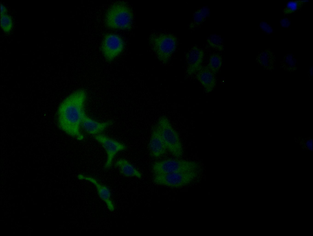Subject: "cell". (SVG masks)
Segmentation results:
<instances>
[{"label":"cell","mask_w":313,"mask_h":236,"mask_svg":"<svg viewBox=\"0 0 313 236\" xmlns=\"http://www.w3.org/2000/svg\"><path fill=\"white\" fill-rule=\"evenodd\" d=\"M86 99L87 93L84 90H77L62 101L57 111L59 128L79 140L84 138L80 128L82 119L86 114L84 108Z\"/></svg>","instance_id":"obj_1"},{"label":"cell","mask_w":313,"mask_h":236,"mask_svg":"<svg viewBox=\"0 0 313 236\" xmlns=\"http://www.w3.org/2000/svg\"><path fill=\"white\" fill-rule=\"evenodd\" d=\"M133 18L130 7L123 2H118L113 4L107 11L105 22L111 28L127 29L131 27Z\"/></svg>","instance_id":"obj_2"},{"label":"cell","mask_w":313,"mask_h":236,"mask_svg":"<svg viewBox=\"0 0 313 236\" xmlns=\"http://www.w3.org/2000/svg\"><path fill=\"white\" fill-rule=\"evenodd\" d=\"M149 41L158 59L163 64L167 63L176 49L175 38L169 34L154 33L150 36Z\"/></svg>","instance_id":"obj_3"},{"label":"cell","mask_w":313,"mask_h":236,"mask_svg":"<svg viewBox=\"0 0 313 236\" xmlns=\"http://www.w3.org/2000/svg\"><path fill=\"white\" fill-rule=\"evenodd\" d=\"M167 150L175 157H181L183 154V147L179 135L168 119L163 116L157 123Z\"/></svg>","instance_id":"obj_4"},{"label":"cell","mask_w":313,"mask_h":236,"mask_svg":"<svg viewBox=\"0 0 313 236\" xmlns=\"http://www.w3.org/2000/svg\"><path fill=\"white\" fill-rule=\"evenodd\" d=\"M199 165L194 161L179 159H167L158 161L153 165L154 175L175 172L198 170Z\"/></svg>","instance_id":"obj_5"},{"label":"cell","mask_w":313,"mask_h":236,"mask_svg":"<svg viewBox=\"0 0 313 236\" xmlns=\"http://www.w3.org/2000/svg\"><path fill=\"white\" fill-rule=\"evenodd\" d=\"M198 170L175 172L154 175L153 180L156 184L178 188L189 182L195 177Z\"/></svg>","instance_id":"obj_6"},{"label":"cell","mask_w":313,"mask_h":236,"mask_svg":"<svg viewBox=\"0 0 313 236\" xmlns=\"http://www.w3.org/2000/svg\"><path fill=\"white\" fill-rule=\"evenodd\" d=\"M94 139L99 143L105 149L107 155V159L104 168L108 169L111 166L113 160L119 152L126 149V145L108 137L101 134L95 135Z\"/></svg>","instance_id":"obj_7"},{"label":"cell","mask_w":313,"mask_h":236,"mask_svg":"<svg viewBox=\"0 0 313 236\" xmlns=\"http://www.w3.org/2000/svg\"><path fill=\"white\" fill-rule=\"evenodd\" d=\"M123 47V41L120 36L109 34L104 38L101 49L105 58L108 61H111L122 52Z\"/></svg>","instance_id":"obj_8"},{"label":"cell","mask_w":313,"mask_h":236,"mask_svg":"<svg viewBox=\"0 0 313 236\" xmlns=\"http://www.w3.org/2000/svg\"><path fill=\"white\" fill-rule=\"evenodd\" d=\"M204 57V51L199 46L195 45L192 47L186 55L188 75L195 74L201 69Z\"/></svg>","instance_id":"obj_9"},{"label":"cell","mask_w":313,"mask_h":236,"mask_svg":"<svg viewBox=\"0 0 313 236\" xmlns=\"http://www.w3.org/2000/svg\"><path fill=\"white\" fill-rule=\"evenodd\" d=\"M149 147L151 155L156 158L160 157L163 155L167 150L157 124L153 129Z\"/></svg>","instance_id":"obj_10"},{"label":"cell","mask_w":313,"mask_h":236,"mask_svg":"<svg viewBox=\"0 0 313 236\" xmlns=\"http://www.w3.org/2000/svg\"><path fill=\"white\" fill-rule=\"evenodd\" d=\"M77 178L79 180L88 181L94 185L100 197L105 203L108 209L111 212L114 211L115 207L111 200L110 192L107 187L102 185L91 177L79 174Z\"/></svg>","instance_id":"obj_11"},{"label":"cell","mask_w":313,"mask_h":236,"mask_svg":"<svg viewBox=\"0 0 313 236\" xmlns=\"http://www.w3.org/2000/svg\"><path fill=\"white\" fill-rule=\"evenodd\" d=\"M195 74L196 78L206 92H210L214 89L216 84L215 74L207 66H202Z\"/></svg>","instance_id":"obj_12"},{"label":"cell","mask_w":313,"mask_h":236,"mask_svg":"<svg viewBox=\"0 0 313 236\" xmlns=\"http://www.w3.org/2000/svg\"><path fill=\"white\" fill-rule=\"evenodd\" d=\"M112 124L110 121L102 122L97 121L90 118L86 114L82 119L81 126L88 133L95 135L100 134Z\"/></svg>","instance_id":"obj_13"},{"label":"cell","mask_w":313,"mask_h":236,"mask_svg":"<svg viewBox=\"0 0 313 236\" xmlns=\"http://www.w3.org/2000/svg\"><path fill=\"white\" fill-rule=\"evenodd\" d=\"M115 166L118 168L120 172L123 175L128 177H135L141 178L142 175L141 173L128 161L124 159L117 160Z\"/></svg>","instance_id":"obj_14"},{"label":"cell","mask_w":313,"mask_h":236,"mask_svg":"<svg viewBox=\"0 0 313 236\" xmlns=\"http://www.w3.org/2000/svg\"><path fill=\"white\" fill-rule=\"evenodd\" d=\"M209 9L207 6L203 7L198 9L194 14L190 28H193L200 25L209 16Z\"/></svg>","instance_id":"obj_15"},{"label":"cell","mask_w":313,"mask_h":236,"mask_svg":"<svg viewBox=\"0 0 313 236\" xmlns=\"http://www.w3.org/2000/svg\"><path fill=\"white\" fill-rule=\"evenodd\" d=\"M222 62V59L220 55L217 54H213L210 57L208 63L206 66L215 74L219 70Z\"/></svg>","instance_id":"obj_16"},{"label":"cell","mask_w":313,"mask_h":236,"mask_svg":"<svg viewBox=\"0 0 313 236\" xmlns=\"http://www.w3.org/2000/svg\"><path fill=\"white\" fill-rule=\"evenodd\" d=\"M207 43L209 46L218 51L223 50V45L221 37L216 34L209 36L207 39Z\"/></svg>","instance_id":"obj_17"},{"label":"cell","mask_w":313,"mask_h":236,"mask_svg":"<svg viewBox=\"0 0 313 236\" xmlns=\"http://www.w3.org/2000/svg\"><path fill=\"white\" fill-rule=\"evenodd\" d=\"M293 140L303 149L308 151H312L313 140L311 137H295Z\"/></svg>","instance_id":"obj_18"},{"label":"cell","mask_w":313,"mask_h":236,"mask_svg":"<svg viewBox=\"0 0 313 236\" xmlns=\"http://www.w3.org/2000/svg\"><path fill=\"white\" fill-rule=\"evenodd\" d=\"M257 60L262 66L265 68H269L272 63L271 53L267 50L262 51L258 55Z\"/></svg>","instance_id":"obj_19"},{"label":"cell","mask_w":313,"mask_h":236,"mask_svg":"<svg viewBox=\"0 0 313 236\" xmlns=\"http://www.w3.org/2000/svg\"><path fill=\"white\" fill-rule=\"evenodd\" d=\"M13 25L11 17L6 13L1 16V26L3 31L6 33L12 29Z\"/></svg>","instance_id":"obj_20"},{"label":"cell","mask_w":313,"mask_h":236,"mask_svg":"<svg viewBox=\"0 0 313 236\" xmlns=\"http://www.w3.org/2000/svg\"><path fill=\"white\" fill-rule=\"evenodd\" d=\"M283 62L286 68L290 70L296 68L297 62L296 59L291 54H286L284 58Z\"/></svg>","instance_id":"obj_21"},{"label":"cell","mask_w":313,"mask_h":236,"mask_svg":"<svg viewBox=\"0 0 313 236\" xmlns=\"http://www.w3.org/2000/svg\"><path fill=\"white\" fill-rule=\"evenodd\" d=\"M259 27L262 32L268 35L272 34L274 31L272 27L265 21H261L259 23Z\"/></svg>","instance_id":"obj_22"},{"label":"cell","mask_w":313,"mask_h":236,"mask_svg":"<svg viewBox=\"0 0 313 236\" xmlns=\"http://www.w3.org/2000/svg\"><path fill=\"white\" fill-rule=\"evenodd\" d=\"M300 3L298 0L289 1L285 4V8L289 12H294L298 9Z\"/></svg>","instance_id":"obj_23"},{"label":"cell","mask_w":313,"mask_h":236,"mask_svg":"<svg viewBox=\"0 0 313 236\" xmlns=\"http://www.w3.org/2000/svg\"><path fill=\"white\" fill-rule=\"evenodd\" d=\"M279 24L282 28H286L290 26L291 22V20L289 18L284 17L280 20Z\"/></svg>","instance_id":"obj_24"},{"label":"cell","mask_w":313,"mask_h":236,"mask_svg":"<svg viewBox=\"0 0 313 236\" xmlns=\"http://www.w3.org/2000/svg\"><path fill=\"white\" fill-rule=\"evenodd\" d=\"M7 9L6 7L1 4V16L6 13Z\"/></svg>","instance_id":"obj_25"},{"label":"cell","mask_w":313,"mask_h":236,"mask_svg":"<svg viewBox=\"0 0 313 236\" xmlns=\"http://www.w3.org/2000/svg\"><path fill=\"white\" fill-rule=\"evenodd\" d=\"M308 73L310 78H311L313 75V67L312 66L309 68Z\"/></svg>","instance_id":"obj_26"},{"label":"cell","mask_w":313,"mask_h":236,"mask_svg":"<svg viewBox=\"0 0 313 236\" xmlns=\"http://www.w3.org/2000/svg\"><path fill=\"white\" fill-rule=\"evenodd\" d=\"M298 1L300 3H306L309 2V0H299Z\"/></svg>","instance_id":"obj_27"}]
</instances>
